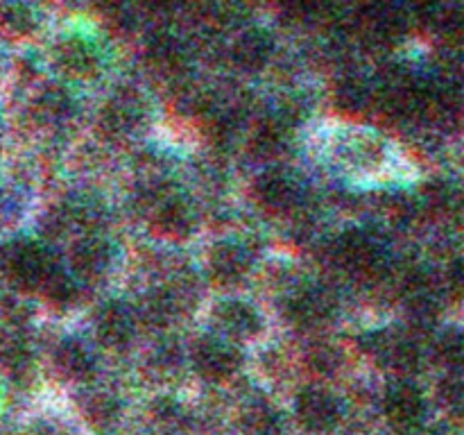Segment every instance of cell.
Returning a JSON list of instances; mask_svg holds the SVG:
<instances>
[{
	"mask_svg": "<svg viewBox=\"0 0 464 435\" xmlns=\"http://www.w3.org/2000/svg\"><path fill=\"white\" fill-rule=\"evenodd\" d=\"M252 193L258 207L267 213H275V216L290 213L297 207L299 199H302L297 181H295L288 172L276 170V168L261 172V175L254 179Z\"/></svg>",
	"mask_w": 464,
	"mask_h": 435,
	"instance_id": "ba28073f",
	"label": "cell"
},
{
	"mask_svg": "<svg viewBox=\"0 0 464 435\" xmlns=\"http://www.w3.org/2000/svg\"><path fill=\"white\" fill-rule=\"evenodd\" d=\"M275 54V41L266 30L249 27L231 45V59L240 71L256 72L267 66V62Z\"/></svg>",
	"mask_w": 464,
	"mask_h": 435,
	"instance_id": "2e32d148",
	"label": "cell"
},
{
	"mask_svg": "<svg viewBox=\"0 0 464 435\" xmlns=\"http://www.w3.org/2000/svg\"><path fill=\"white\" fill-rule=\"evenodd\" d=\"M148 62L161 75H175L186 63V48L172 34H157L148 44Z\"/></svg>",
	"mask_w": 464,
	"mask_h": 435,
	"instance_id": "44dd1931",
	"label": "cell"
},
{
	"mask_svg": "<svg viewBox=\"0 0 464 435\" xmlns=\"http://www.w3.org/2000/svg\"><path fill=\"white\" fill-rule=\"evenodd\" d=\"M0 75H3V57H0Z\"/></svg>",
	"mask_w": 464,
	"mask_h": 435,
	"instance_id": "d590c367",
	"label": "cell"
},
{
	"mask_svg": "<svg viewBox=\"0 0 464 435\" xmlns=\"http://www.w3.org/2000/svg\"><path fill=\"white\" fill-rule=\"evenodd\" d=\"M464 390H462V381L458 376V372H453L449 379H444V383L440 385V399H442L444 406L449 408L451 412L460 415L462 403H464Z\"/></svg>",
	"mask_w": 464,
	"mask_h": 435,
	"instance_id": "4dcf8cb0",
	"label": "cell"
},
{
	"mask_svg": "<svg viewBox=\"0 0 464 435\" xmlns=\"http://www.w3.org/2000/svg\"><path fill=\"white\" fill-rule=\"evenodd\" d=\"M54 367H57V372L63 379L86 381L93 374L95 361L89 347H84V343L68 338L59 343V347L54 349Z\"/></svg>",
	"mask_w": 464,
	"mask_h": 435,
	"instance_id": "d6986e66",
	"label": "cell"
},
{
	"mask_svg": "<svg viewBox=\"0 0 464 435\" xmlns=\"http://www.w3.org/2000/svg\"><path fill=\"white\" fill-rule=\"evenodd\" d=\"M80 411L91 426L109 429L111 424H116L118 415H121V403L107 390H89L82 394Z\"/></svg>",
	"mask_w": 464,
	"mask_h": 435,
	"instance_id": "7402d4cb",
	"label": "cell"
},
{
	"mask_svg": "<svg viewBox=\"0 0 464 435\" xmlns=\"http://www.w3.org/2000/svg\"><path fill=\"white\" fill-rule=\"evenodd\" d=\"M362 347L372 353V358L383 367H390L401 374H411L420 365V349L411 338L394 331H376V334L365 335Z\"/></svg>",
	"mask_w": 464,
	"mask_h": 435,
	"instance_id": "52a82bcc",
	"label": "cell"
},
{
	"mask_svg": "<svg viewBox=\"0 0 464 435\" xmlns=\"http://www.w3.org/2000/svg\"><path fill=\"white\" fill-rule=\"evenodd\" d=\"M32 435H63V433L54 424H48V421H41V424L34 426Z\"/></svg>",
	"mask_w": 464,
	"mask_h": 435,
	"instance_id": "836d02e7",
	"label": "cell"
},
{
	"mask_svg": "<svg viewBox=\"0 0 464 435\" xmlns=\"http://www.w3.org/2000/svg\"><path fill=\"white\" fill-rule=\"evenodd\" d=\"M145 102L134 91H118L100 111V127L111 139H125L145 122Z\"/></svg>",
	"mask_w": 464,
	"mask_h": 435,
	"instance_id": "8992f818",
	"label": "cell"
},
{
	"mask_svg": "<svg viewBox=\"0 0 464 435\" xmlns=\"http://www.w3.org/2000/svg\"><path fill=\"white\" fill-rule=\"evenodd\" d=\"M424 202L433 213H451L458 204V195L447 181H433L424 188Z\"/></svg>",
	"mask_w": 464,
	"mask_h": 435,
	"instance_id": "f1b7e54d",
	"label": "cell"
},
{
	"mask_svg": "<svg viewBox=\"0 0 464 435\" xmlns=\"http://www.w3.org/2000/svg\"><path fill=\"white\" fill-rule=\"evenodd\" d=\"M154 417H157L161 424H168V426H179L181 421H184V411H181V406L177 401H172V399L163 397L161 401L154 403Z\"/></svg>",
	"mask_w": 464,
	"mask_h": 435,
	"instance_id": "1f68e13d",
	"label": "cell"
},
{
	"mask_svg": "<svg viewBox=\"0 0 464 435\" xmlns=\"http://www.w3.org/2000/svg\"><path fill=\"white\" fill-rule=\"evenodd\" d=\"M0 267L5 276L21 290H39L45 276L54 270L50 254L32 240H16L0 252Z\"/></svg>",
	"mask_w": 464,
	"mask_h": 435,
	"instance_id": "6da1fadb",
	"label": "cell"
},
{
	"mask_svg": "<svg viewBox=\"0 0 464 435\" xmlns=\"http://www.w3.org/2000/svg\"><path fill=\"white\" fill-rule=\"evenodd\" d=\"M331 313H334V302L320 288H304L285 302L288 320L293 324L304 326V329H315V326L324 324Z\"/></svg>",
	"mask_w": 464,
	"mask_h": 435,
	"instance_id": "9a60e30c",
	"label": "cell"
},
{
	"mask_svg": "<svg viewBox=\"0 0 464 435\" xmlns=\"http://www.w3.org/2000/svg\"><path fill=\"white\" fill-rule=\"evenodd\" d=\"M306 367L315 376H331L343 367V352L331 343H315L306 352Z\"/></svg>",
	"mask_w": 464,
	"mask_h": 435,
	"instance_id": "4316f807",
	"label": "cell"
},
{
	"mask_svg": "<svg viewBox=\"0 0 464 435\" xmlns=\"http://www.w3.org/2000/svg\"><path fill=\"white\" fill-rule=\"evenodd\" d=\"M424 394L411 381H397L385 390L383 411L397 426H412L424 415Z\"/></svg>",
	"mask_w": 464,
	"mask_h": 435,
	"instance_id": "4fadbf2b",
	"label": "cell"
},
{
	"mask_svg": "<svg viewBox=\"0 0 464 435\" xmlns=\"http://www.w3.org/2000/svg\"><path fill=\"white\" fill-rule=\"evenodd\" d=\"M408 435H438V433H426V430H411Z\"/></svg>",
	"mask_w": 464,
	"mask_h": 435,
	"instance_id": "e575fe53",
	"label": "cell"
},
{
	"mask_svg": "<svg viewBox=\"0 0 464 435\" xmlns=\"http://www.w3.org/2000/svg\"><path fill=\"white\" fill-rule=\"evenodd\" d=\"M435 353H438L440 362L447 365L449 370L453 372L460 370L462 358H464L460 331H447V334L438 340V344H435Z\"/></svg>",
	"mask_w": 464,
	"mask_h": 435,
	"instance_id": "83f0119b",
	"label": "cell"
},
{
	"mask_svg": "<svg viewBox=\"0 0 464 435\" xmlns=\"http://www.w3.org/2000/svg\"><path fill=\"white\" fill-rule=\"evenodd\" d=\"M0 370L14 381L32 379V352L23 335L7 334L0 340Z\"/></svg>",
	"mask_w": 464,
	"mask_h": 435,
	"instance_id": "ffe728a7",
	"label": "cell"
},
{
	"mask_svg": "<svg viewBox=\"0 0 464 435\" xmlns=\"http://www.w3.org/2000/svg\"><path fill=\"white\" fill-rule=\"evenodd\" d=\"M331 256L343 270L352 275H370L379 267L381 249L370 234L361 229H347L335 238Z\"/></svg>",
	"mask_w": 464,
	"mask_h": 435,
	"instance_id": "277c9868",
	"label": "cell"
},
{
	"mask_svg": "<svg viewBox=\"0 0 464 435\" xmlns=\"http://www.w3.org/2000/svg\"><path fill=\"white\" fill-rule=\"evenodd\" d=\"M36 30L34 9L21 3L0 5V32L9 39H25Z\"/></svg>",
	"mask_w": 464,
	"mask_h": 435,
	"instance_id": "603a6c76",
	"label": "cell"
},
{
	"mask_svg": "<svg viewBox=\"0 0 464 435\" xmlns=\"http://www.w3.org/2000/svg\"><path fill=\"white\" fill-rule=\"evenodd\" d=\"M252 263L249 249L234 240H222V243L213 245L207 258L208 275L220 285H234L243 281L252 270Z\"/></svg>",
	"mask_w": 464,
	"mask_h": 435,
	"instance_id": "30bf717a",
	"label": "cell"
},
{
	"mask_svg": "<svg viewBox=\"0 0 464 435\" xmlns=\"http://www.w3.org/2000/svg\"><path fill=\"white\" fill-rule=\"evenodd\" d=\"M218 329L234 340H252L261 334L263 322L256 308L240 299H225L213 313Z\"/></svg>",
	"mask_w": 464,
	"mask_h": 435,
	"instance_id": "7c38bea8",
	"label": "cell"
},
{
	"mask_svg": "<svg viewBox=\"0 0 464 435\" xmlns=\"http://www.w3.org/2000/svg\"><path fill=\"white\" fill-rule=\"evenodd\" d=\"M150 202V220L152 229L161 234L163 238L184 240L195 229V213L188 202L177 195L168 193L161 184L152 186L148 193Z\"/></svg>",
	"mask_w": 464,
	"mask_h": 435,
	"instance_id": "7a4b0ae2",
	"label": "cell"
},
{
	"mask_svg": "<svg viewBox=\"0 0 464 435\" xmlns=\"http://www.w3.org/2000/svg\"><path fill=\"white\" fill-rule=\"evenodd\" d=\"M190 358H193L198 374L211 383H222V381L231 379L240 367V353L236 352V347H231L225 340L211 338V335H202L193 344Z\"/></svg>",
	"mask_w": 464,
	"mask_h": 435,
	"instance_id": "3957f363",
	"label": "cell"
},
{
	"mask_svg": "<svg viewBox=\"0 0 464 435\" xmlns=\"http://www.w3.org/2000/svg\"><path fill=\"white\" fill-rule=\"evenodd\" d=\"M30 109L36 122L48 127H57L71 121L72 111H75V100H72L71 93H68L66 89H62L59 84H48L34 95Z\"/></svg>",
	"mask_w": 464,
	"mask_h": 435,
	"instance_id": "e0dca14e",
	"label": "cell"
},
{
	"mask_svg": "<svg viewBox=\"0 0 464 435\" xmlns=\"http://www.w3.org/2000/svg\"><path fill=\"white\" fill-rule=\"evenodd\" d=\"M113 249L109 240L100 236H82L75 240L71 249V270L72 276L80 281H98L107 275L111 266Z\"/></svg>",
	"mask_w": 464,
	"mask_h": 435,
	"instance_id": "8fae6325",
	"label": "cell"
},
{
	"mask_svg": "<svg viewBox=\"0 0 464 435\" xmlns=\"http://www.w3.org/2000/svg\"><path fill=\"white\" fill-rule=\"evenodd\" d=\"M335 102L344 113H362L372 102V91L361 77H347L335 89Z\"/></svg>",
	"mask_w": 464,
	"mask_h": 435,
	"instance_id": "cb8c5ba5",
	"label": "cell"
},
{
	"mask_svg": "<svg viewBox=\"0 0 464 435\" xmlns=\"http://www.w3.org/2000/svg\"><path fill=\"white\" fill-rule=\"evenodd\" d=\"M295 415H297L299 424L311 433H329L331 429L338 426L343 411H340L338 399L329 390L308 385L297 394Z\"/></svg>",
	"mask_w": 464,
	"mask_h": 435,
	"instance_id": "5b68a950",
	"label": "cell"
},
{
	"mask_svg": "<svg viewBox=\"0 0 464 435\" xmlns=\"http://www.w3.org/2000/svg\"><path fill=\"white\" fill-rule=\"evenodd\" d=\"M245 435H281V421L267 403H254L243 415Z\"/></svg>",
	"mask_w": 464,
	"mask_h": 435,
	"instance_id": "484cf974",
	"label": "cell"
},
{
	"mask_svg": "<svg viewBox=\"0 0 464 435\" xmlns=\"http://www.w3.org/2000/svg\"><path fill=\"white\" fill-rule=\"evenodd\" d=\"M39 290L44 293L45 302H50L53 306H59V308L71 306V304L77 299V293H80L75 279L63 275L59 267H54V270L45 276V281L41 284Z\"/></svg>",
	"mask_w": 464,
	"mask_h": 435,
	"instance_id": "d4e9b609",
	"label": "cell"
},
{
	"mask_svg": "<svg viewBox=\"0 0 464 435\" xmlns=\"http://www.w3.org/2000/svg\"><path fill=\"white\" fill-rule=\"evenodd\" d=\"M179 362H181V356H179V349H177V343H161L157 344V349H154L152 358H150V365L154 367V372L157 374H172V372L179 370Z\"/></svg>",
	"mask_w": 464,
	"mask_h": 435,
	"instance_id": "f546056e",
	"label": "cell"
},
{
	"mask_svg": "<svg viewBox=\"0 0 464 435\" xmlns=\"http://www.w3.org/2000/svg\"><path fill=\"white\" fill-rule=\"evenodd\" d=\"M447 284H449V288L453 290V293L460 295V290H462V263L458 261V258L451 263V267H449Z\"/></svg>",
	"mask_w": 464,
	"mask_h": 435,
	"instance_id": "d6a6232c",
	"label": "cell"
},
{
	"mask_svg": "<svg viewBox=\"0 0 464 435\" xmlns=\"http://www.w3.org/2000/svg\"><path fill=\"white\" fill-rule=\"evenodd\" d=\"M95 338L107 349L130 347L136 335V315L122 302H107L95 311L93 317Z\"/></svg>",
	"mask_w": 464,
	"mask_h": 435,
	"instance_id": "9c48e42d",
	"label": "cell"
},
{
	"mask_svg": "<svg viewBox=\"0 0 464 435\" xmlns=\"http://www.w3.org/2000/svg\"><path fill=\"white\" fill-rule=\"evenodd\" d=\"M290 143V127L285 125L281 118L270 116L263 118L252 131V140H249V148H252L254 157L258 159H270L281 157L285 152Z\"/></svg>",
	"mask_w": 464,
	"mask_h": 435,
	"instance_id": "ac0fdd59",
	"label": "cell"
},
{
	"mask_svg": "<svg viewBox=\"0 0 464 435\" xmlns=\"http://www.w3.org/2000/svg\"><path fill=\"white\" fill-rule=\"evenodd\" d=\"M54 62L68 77H75V80H89L100 71L98 50L91 41L80 39V36L63 39L54 50Z\"/></svg>",
	"mask_w": 464,
	"mask_h": 435,
	"instance_id": "5bb4252c",
	"label": "cell"
}]
</instances>
